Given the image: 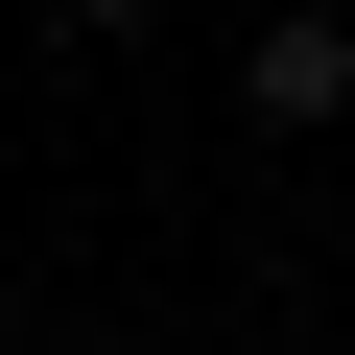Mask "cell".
Wrapping results in <instances>:
<instances>
[{
    "instance_id": "obj_1",
    "label": "cell",
    "mask_w": 355,
    "mask_h": 355,
    "mask_svg": "<svg viewBox=\"0 0 355 355\" xmlns=\"http://www.w3.org/2000/svg\"><path fill=\"white\" fill-rule=\"evenodd\" d=\"M261 119H355V24H331V0L261 24Z\"/></svg>"
},
{
    "instance_id": "obj_2",
    "label": "cell",
    "mask_w": 355,
    "mask_h": 355,
    "mask_svg": "<svg viewBox=\"0 0 355 355\" xmlns=\"http://www.w3.org/2000/svg\"><path fill=\"white\" fill-rule=\"evenodd\" d=\"M71 24H142V0H71Z\"/></svg>"
}]
</instances>
